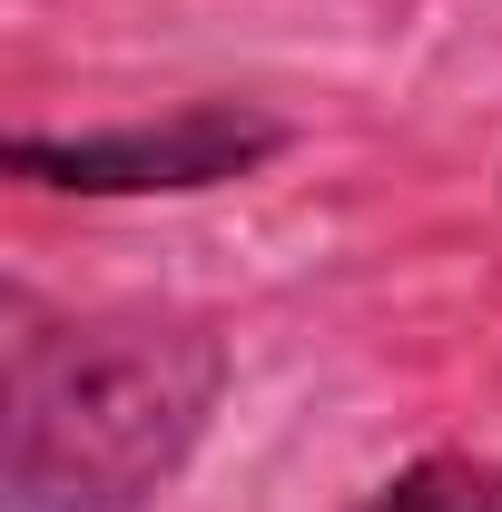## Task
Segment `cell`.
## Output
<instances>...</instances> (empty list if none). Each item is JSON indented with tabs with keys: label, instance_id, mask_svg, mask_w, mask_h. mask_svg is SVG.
<instances>
[{
	"label": "cell",
	"instance_id": "obj_3",
	"mask_svg": "<svg viewBox=\"0 0 502 512\" xmlns=\"http://www.w3.org/2000/svg\"><path fill=\"white\" fill-rule=\"evenodd\" d=\"M355 512H502V463L493 453H414Z\"/></svg>",
	"mask_w": 502,
	"mask_h": 512
},
{
	"label": "cell",
	"instance_id": "obj_1",
	"mask_svg": "<svg viewBox=\"0 0 502 512\" xmlns=\"http://www.w3.org/2000/svg\"><path fill=\"white\" fill-rule=\"evenodd\" d=\"M227 404V335L188 306L20 316L0 355V503L148 512L188 483Z\"/></svg>",
	"mask_w": 502,
	"mask_h": 512
},
{
	"label": "cell",
	"instance_id": "obj_2",
	"mask_svg": "<svg viewBox=\"0 0 502 512\" xmlns=\"http://www.w3.org/2000/svg\"><path fill=\"white\" fill-rule=\"evenodd\" d=\"M296 128L256 99H178L158 119H109V128H10L0 168L20 188L60 197H207L276 168Z\"/></svg>",
	"mask_w": 502,
	"mask_h": 512
}]
</instances>
